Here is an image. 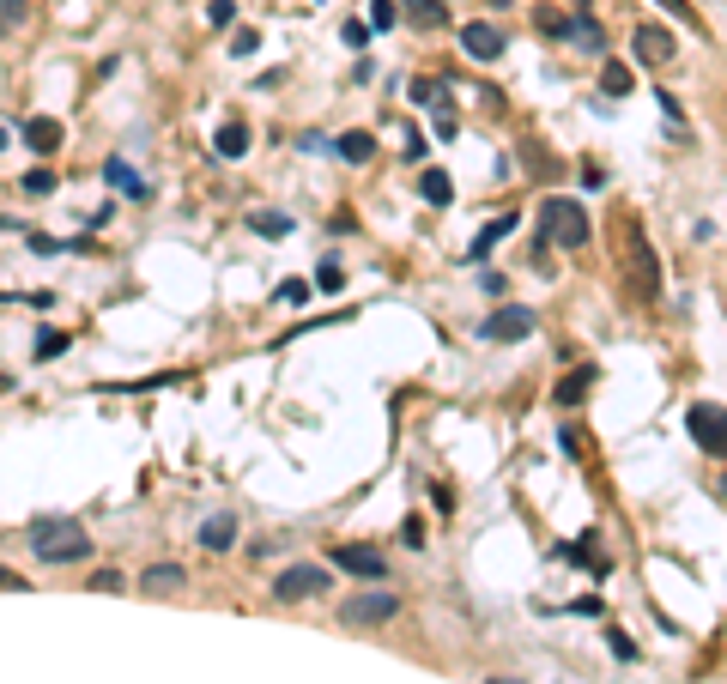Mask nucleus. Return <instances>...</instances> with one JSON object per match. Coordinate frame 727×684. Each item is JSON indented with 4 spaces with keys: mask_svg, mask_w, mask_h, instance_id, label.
<instances>
[{
    "mask_svg": "<svg viewBox=\"0 0 727 684\" xmlns=\"http://www.w3.org/2000/svg\"><path fill=\"white\" fill-rule=\"evenodd\" d=\"M24 545H31V558L49 569H67V564H85L91 558V533H85L73 515H37V521H24Z\"/></svg>",
    "mask_w": 727,
    "mask_h": 684,
    "instance_id": "nucleus-1",
    "label": "nucleus"
},
{
    "mask_svg": "<svg viewBox=\"0 0 727 684\" xmlns=\"http://www.w3.org/2000/svg\"><path fill=\"white\" fill-rule=\"evenodd\" d=\"M594 237V224H588L582 201H570V194H545L540 206V242H558V248H588Z\"/></svg>",
    "mask_w": 727,
    "mask_h": 684,
    "instance_id": "nucleus-2",
    "label": "nucleus"
},
{
    "mask_svg": "<svg viewBox=\"0 0 727 684\" xmlns=\"http://www.w3.org/2000/svg\"><path fill=\"white\" fill-rule=\"evenodd\" d=\"M625 291L637 303L661 297V261H655V242L643 237V224H630V230H625Z\"/></svg>",
    "mask_w": 727,
    "mask_h": 684,
    "instance_id": "nucleus-3",
    "label": "nucleus"
},
{
    "mask_svg": "<svg viewBox=\"0 0 727 684\" xmlns=\"http://www.w3.org/2000/svg\"><path fill=\"white\" fill-rule=\"evenodd\" d=\"M394 618H401V600H394L388 587H364V594H352V600L340 605L345 630H376V624H394Z\"/></svg>",
    "mask_w": 727,
    "mask_h": 684,
    "instance_id": "nucleus-4",
    "label": "nucleus"
},
{
    "mask_svg": "<svg viewBox=\"0 0 727 684\" xmlns=\"http://www.w3.org/2000/svg\"><path fill=\"white\" fill-rule=\"evenodd\" d=\"M685 430H691V443L703 448L709 461H727V406L697 400V406L685 412Z\"/></svg>",
    "mask_w": 727,
    "mask_h": 684,
    "instance_id": "nucleus-5",
    "label": "nucleus"
},
{
    "mask_svg": "<svg viewBox=\"0 0 727 684\" xmlns=\"http://www.w3.org/2000/svg\"><path fill=\"white\" fill-rule=\"evenodd\" d=\"M327 564H285L279 576H273V600L279 605H303V600H316V594H327Z\"/></svg>",
    "mask_w": 727,
    "mask_h": 684,
    "instance_id": "nucleus-6",
    "label": "nucleus"
},
{
    "mask_svg": "<svg viewBox=\"0 0 727 684\" xmlns=\"http://www.w3.org/2000/svg\"><path fill=\"white\" fill-rule=\"evenodd\" d=\"M527 333H533V309H527V303H497L479 322L485 345H515V340H527Z\"/></svg>",
    "mask_w": 727,
    "mask_h": 684,
    "instance_id": "nucleus-7",
    "label": "nucleus"
},
{
    "mask_svg": "<svg viewBox=\"0 0 727 684\" xmlns=\"http://www.w3.org/2000/svg\"><path fill=\"white\" fill-rule=\"evenodd\" d=\"M327 564L345 569V576H358V582H388V558L376 551V545H334Z\"/></svg>",
    "mask_w": 727,
    "mask_h": 684,
    "instance_id": "nucleus-8",
    "label": "nucleus"
},
{
    "mask_svg": "<svg viewBox=\"0 0 727 684\" xmlns=\"http://www.w3.org/2000/svg\"><path fill=\"white\" fill-rule=\"evenodd\" d=\"M461 49L473 61H497L509 49V37H504V24H491V19H473V24H461Z\"/></svg>",
    "mask_w": 727,
    "mask_h": 684,
    "instance_id": "nucleus-9",
    "label": "nucleus"
},
{
    "mask_svg": "<svg viewBox=\"0 0 727 684\" xmlns=\"http://www.w3.org/2000/svg\"><path fill=\"white\" fill-rule=\"evenodd\" d=\"M19 140L31 145L37 158H55V152H61V140H67V127H61L55 116H24V121H19Z\"/></svg>",
    "mask_w": 727,
    "mask_h": 684,
    "instance_id": "nucleus-10",
    "label": "nucleus"
},
{
    "mask_svg": "<svg viewBox=\"0 0 727 684\" xmlns=\"http://www.w3.org/2000/svg\"><path fill=\"white\" fill-rule=\"evenodd\" d=\"M103 182L116 188L121 201H152V182H146L140 170H134V164L121 158V152H116V158H103Z\"/></svg>",
    "mask_w": 727,
    "mask_h": 684,
    "instance_id": "nucleus-11",
    "label": "nucleus"
},
{
    "mask_svg": "<svg viewBox=\"0 0 727 684\" xmlns=\"http://www.w3.org/2000/svg\"><path fill=\"white\" fill-rule=\"evenodd\" d=\"M594 382H600V363H576L570 376H558V388H552V406H582L588 394H594Z\"/></svg>",
    "mask_w": 727,
    "mask_h": 684,
    "instance_id": "nucleus-12",
    "label": "nucleus"
},
{
    "mask_svg": "<svg viewBox=\"0 0 727 684\" xmlns=\"http://www.w3.org/2000/svg\"><path fill=\"white\" fill-rule=\"evenodd\" d=\"M673 55H679L673 31H661V24H643V31H637V61H643V67H666Z\"/></svg>",
    "mask_w": 727,
    "mask_h": 684,
    "instance_id": "nucleus-13",
    "label": "nucleus"
},
{
    "mask_svg": "<svg viewBox=\"0 0 727 684\" xmlns=\"http://www.w3.org/2000/svg\"><path fill=\"white\" fill-rule=\"evenodd\" d=\"M194 539H201L206 551H212V558H219V551H237V515H231V509H219V515H206Z\"/></svg>",
    "mask_w": 727,
    "mask_h": 684,
    "instance_id": "nucleus-14",
    "label": "nucleus"
},
{
    "mask_svg": "<svg viewBox=\"0 0 727 684\" xmlns=\"http://www.w3.org/2000/svg\"><path fill=\"white\" fill-rule=\"evenodd\" d=\"M504 237H515V212H504V219H491L479 230V237L467 242V267H479V261H491V248H497V242Z\"/></svg>",
    "mask_w": 727,
    "mask_h": 684,
    "instance_id": "nucleus-15",
    "label": "nucleus"
},
{
    "mask_svg": "<svg viewBox=\"0 0 727 684\" xmlns=\"http://www.w3.org/2000/svg\"><path fill=\"white\" fill-rule=\"evenodd\" d=\"M249 140H255V134H249V121H219V134H212V152H219L224 164H237V158H249Z\"/></svg>",
    "mask_w": 727,
    "mask_h": 684,
    "instance_id": "nucleus-16",
    "label": "nucleus"
},
{
    "mask_svg": "<svg viewBox=\"0 0 727 684\" xmlns=\"http://www.w3.org/2000/svg\"><path fill=\"white\" fill-rule=\"evenodd\" d=\"M576 49H588V55H606V24L594 19V13H570V37Z\"/></svg>",
    "mask_w": 727,
    "mask_h": 684,
    "instance_id": "nucleus-17",
    "label": "nucleus"
},
{
    "mask_svg": "<svg viewBox=\"0 0 727 684\" xmlns=\"http://www.w3.org/2000/svg\"><path fill=\"white\" fill-rule=\"evenodd\" d=\"M401 19H412L419 31H443V24H448V6H443V0H406Z\"/></svg>",
    "mask_w": 727,
    "mask_h": 684,
    "instance_id": "nucleus-18",
    "label": "nucleus"
},
{
    "mask_svg": "<svg viewBox=\"0 0 727 684\" xmlns=\"http://www.w3.org/2000/svg\"><path fill=\"white\" fill-rule=\"evenodd\" d=\"M182 582H188V569H182V564H152L140 576V594H176Z\"/></svg>",
    "mask_w": 727,
    "mask_h": 684,
    "instance_id": "nucleus-19",
    "label": "nucleus"
},
{
    "mask_svg": "<svg viewBox=\"0 0 727 684\" xmlns=\"http://www.w3.org/2000/svg\"><path fill=\"white\" fill-rule=\"evenodd\" d=\"M334 152H340V164H370L376 140H370L364 127H352V134H340V140H334Z\"/></svg>",
    "mask_w": 727,
    "mask_h": 684,
    "instance_id": "nucleus-20",
    "label": "nucleus"
},
{
    "mask_svg": "<svg viewBox=\"0 0 727 684\" xmlns=\"http://www.w3.org/2000/svg\"><path fill=\"white\" fill-rule=\"evenodd\" d=\"M67 345H73V333H61V327H37V345H31V358H37V363H55Z\"/></svg>",
    "mask_w": 727,
    "mask_h": 684,
    "instance_id": "nucleus-21",
    "label": "nucleus"
},
{
    "mask_svg": "<svg viewBox=\"0 0 727 684\" xmlns=\"http://www.w3.org/2000/svg\"><path fill=\"white\" fill-rule=\"evenodd\" d=\"M419 194H424L430 206H448V201H455V182H448V170H424V176H419Z\"/></svg>",
    "mask_w": 727,
    "mask_h": 684,
    "instance_id": "nucleus-22",
    "label": "nucleus"
},
{
    "mask_svg": "<svg viewBox=\"0 0 727 684\" xmlns=\"http://www.w3.org/2000/svg\"><path fill=\"white\" fill-rule=\"evenodd\" d=\"M533 31H545V37H570V13H558V6H533Z\"/></svg>",
    "mask_w": 727,
    "mask_h": 684,
    "instance_id": "nucleus-23",
    "label": "nucleus"
},
{
    "mask_svg": "<svg viewBox=\"0 0 727 684\" xmlns=\"http://www.w3.org/2000/svg\"><path fill=\"white\" fill-rule=\"evenodd\" d=\"M249 230L255 237H291V219L285 212H249Z\"/></svg>",
    "mask_w": 727,
    "mask_h": 684,
    "instance_id": "nucleus-24",
    "label": "nucleus"
},
{
    "mask_svg": "<svg viewBox=\"0 0 727 684\" xmlns=\"http://www.w3.org/2000/svg\"><path fill=\"white\" fill-rule=\"evenodd\" d=\"M24 19H31V0H0V37L24 31Z\"/></svg>",
    "mask_w": 727,
    "mask_h": 684,
    "instance_id": "nucleus-25",
    "label": "nucleus"
},
{
    "mask_svg": "<svg viewBox=\"0 0 727 684\" xmlns=\"http://www.w3.org/2000/svg\"><path fill=\"white\" fill-rule=\"evenodd\" d=\"M406 98L419 103V109H443V80H412V91H406Z\"/></svg>",
    "mask_w": 727,
    "mask_h": 684,
    "instance_id": "nucleus-26",
    "label": "nucleus"
},
{
    "mask_svg": "<svg viewBox=\"0 0 727 684\" xmlns=\"http://www.w3.org/2000/svg\"><path fill=\"white\" fill-rule=\"evenodd\" d=\"M600 91H612V98H625V91H630V67H625V61H606V67H600Z\"/></svg>",
    "mask_w": 727,
    "mask_h": 684,
    "instance_id": "nucleus-27",
    "label": "nucleus"
},
{
    "mask_svg": "<svg viewBox=\"0 0 727 684\" xmlns=\"http://www.w3.org/2000/svg\"><path fill=\"white\" fill-rule=\"evenodd\" d=\"M522 164H527V176H540V182L552 176V152H545L540 140H527V145H522Z\"/></svg>",
    "mask_w": 727,
    "mask_h": 684,
    "instance_id": "nucleus-28",
    "label": "nucleus"
},
{
    "mask_svg": "<svg viewBox=\"0 0 727 684\" xmlns=\"http://www.w3.org/2000/svg\"><path fill=\"white\" fill-rule=\"evenodd\" d=\"M19 194H24V201H42V194H55V170H31V176L19 182Z\"/></svg>",
    "mask_w": 727,
    "mask_h": 684,
    "instance_id": "nucleus-29",
    "label": "nucleus"
},
{
    "mask_svg": "<svg viewBox=\"0 0 727 684\" xmlns=\"http://www.w3.org/2000/svg\"><path fill=\"white\" fill-rule=\"evenodd\" d=\"M401 24V6L394 0H370V31H394Z\"/></svg>",
    "mask_w": 727,
    "mask_h": 684,
    "instance_id": "nucleus-30",
    "label": "nucleus"
},
{
    "mask_svg": "<svg viewBox=\"0 0 727 684\" xmlns=\"http://www.w3.org/2000/svg\"><path fill=\"white\" fill-rule=\"evenodd\" d=\"M206 24H212V31H231V24H237V0H206Z\"/></svg>",
    "mask_w": 727,
    "mask_h": 684,
    "instance_id": "nucleus-31",
    "label": "nucleus"
},
{
    "mask_svg": "<svg viewBox=\"0 0 727 684\" xmlns=\"http://www.w3.org/2000/svg\"><path fill=\"white\" fill-rule=\"evenodd\" d=\"M91 594H121V587H127V576H121V569H91Z\"/></svg>",
    "mask_w": 727,
    "mask_h": 684,
    "instance_id": "nucleus-32",
    "label": "nucleus"
},
{
    "mask_svg": "<svg viewBox=\"0 0 727 684\" xmlns=\"http://www.w3.org/2000/svg\"><path fill=\"white\" fill-rule=\"evenodd\" d=\"M255 49H261V31H249V24H242V31H231V55H237V61H249Z\"/></svg>",
    "mask_w": 727,
    "mask_h": 684,
    "instance_id": "nucleus-33",
    "label": "nucleus"
},
{
    "mask_svg": "<svg viewBox=\"0 0 727 684\" xmlns=\"http://www.w3.org/2000/svg\"><path fill=\"white\" fill-rule=\"evenodd\" d=\"M279 297L291 303V309H303V303L316 297V285H309V279H285V285H279Z\"/></svg>",
    "mask_w": 727,
    "mask_h": 684,
    "instance_id": "nucleus-34",
    "label": "nucleus"
},
{
    "mask_svg": "<svg viewBox=\"0 0 727 684\" xmlns=\"http://www.w3.org/2000/svg\"><path fill=\"white\" fill-rule=\"evenodd\" d=\"M340 37H345V49H370V24H364V19H345Z\"/></svg>",
    "mask_w": 727,
    "mask_h": 684,
    "instance_id": "nucleus-35",
    "label": "nucleus"
},
{
    "mask_svg": "<svg viewBox=\"0 0 727 684\" xmlns=\"http://www.w3.org/2000/svg\"><path fill=\"white\" fill-rule=\"evenodd\" d=\"M606 648H612L618 661H637V642H630L625 630H612V624H606Z\"/></svg>",
    "mask_w": 727,
    "mask_h": 684,
    "instance_id": "nucleus-36",
    "label": "nucleus"
},
{
    "mask_svg": "<svg viewBox=\"0 0 727 684\" xmlns=\"http://www.w3.org/2000/svg\"><path fill=\"white\" fill-rule=\"evenodd\" d=\"M401 545H406V551H419V545H424V521H419V515H406V521H401Z\"/></svg>",
    "mask_w": 727,
    "mask_h": 684,
    "instance_id": "nucleus-37",
    "label": "nucleus"
},
{
    "mask_svg": "<svg viewBox=\"0 0 727 684\" xmlns=\"http://www.w3.org/2000/svg\"><path fill=\"white\" fill-rule=\"evenodd\" d=\"M31 255H42V261H49V255H61V248H67V242H55V237H42V230H31Z\"/></svg>",
    "mask_w": 727,
    "mask_h": 684,
    "instance_id": "nucleus-38",
    "label": "nucleus"
},
{
    "mask_svg": "<svg viewBox=\"0 0 727 684\" xmlns=\"http://www.w3.org/2000/svg\"><path fill=\"white\" fill-rule=\"evenodd\" d=\"M340 279H345V273H340V261L327 255V261H322V273H316V285H322V291H340Z\"/></svg>",
    "mask_w": 727,
    "mask_h": 684,
    "instance_id": "nucleus-39",
    "label": "nucleus"
},
{
    "mask_svg": "<svg viewBox=\"0 0 727 684\" xmlns=\"http://www.w3.org/2000/svg\"><path fill=\"white\" fill-rule=\"evenodd\" d=\"M655 6H661V13H673L679 24H697V13H691V0H655Z\"/></svg>",
    "mask_w": 727,
    "mask_h": 684,
    "instance_id": "nucleus-40",
    "label": "nucleus"
},
{
    "mask_svg": "<svg viewBox=\"0 0 727 684\" xmlns=\"http://www.w3.org/2000/svg\"><path fill=\"white\" fill-rule=\"evenodd\" d=\"M24 587H31V582H24L19 569H6V564H0V594H24Z\"/></svg>",
    "mask_w": 727,
    "mask_h": 684,
    "instance_id": "nucleus-41",
    "label": "nucleus"
},
{
    "mask_svg": "<svg viewBox=\"0 0 727 684\" xmlns=\"http://www.w3.org/2000/svg\"><path fill=\"white\" fill-rule=\"evenodd\" d=\"M424 152H430V145H424V134H419V127H412V134H406V164H419Z\"/></svg>",
    "mask_w": 727,
    "mask_h": 684,
    "instance_id": "nucleus-42",
    "label": "nucleus"
},
{
    "mask_svg": "<svg viewBox=\"0 0 727 684\" xmlns=\"http://www.w3.org/2000/svg\"><path fill=\"white\" fill-rule=\"evenodd\" d=\"M570 6H576V13H594V0H570Z\"/></svg>",
    "mask_w": 727,
    "mask_h": 684,
    "instance_id": "nucleus-43",
    "label": "nucleus"
},
{
    "mask_svg": "<svg viewBox=\"0 0 727 684\" xmlns=\"http://www.w3.org/2000/svg\"><path fill=\"white\" fill-rule=\"evenodd\" d=\"M485 684H522V679H485Z\"/></svg>",
    "mask_w": 727,
    "mask_h": 684,
    "instance_id": "nucleus-44",
    "label": "nucleus"
},
{
    "mask_svg": "<svg viewBox=\"0 0 727 684\" xmlns=\"http://www.w3.org/2000/svg\"><path fill=\"white\" fill-rule=\"evenodd\" d=\"M0 152H6V127H0Z\"/></svg>",
    "mask_w": 727,
    "mask_h": 684,
    "instance_id": "nucleus-45",
    "label": "nucleus"
}]
</instances>
